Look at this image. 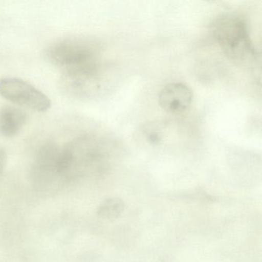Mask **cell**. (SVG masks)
<instances>
[{
  "mask_svg": "<svg viewBox=\"0 0 262 262\" xmlns=\"http://www.w3.org/2000/svg\"><path fill=\"white\" fill-rule=\"evenodd\" d=\"M47 56L62 72L83 70L102 63L99 44L85 38L67 37L56 41L49 47Z\"/></svg>",
  "mask_w": 262,
  "mask_h": 262,
  "instance_id": "obj_1",
  "label": "cell"
},
{
  "mask_svg": "<svg viewBox=\"0 0 262 262\" xmlns=\"http://www.w3.org/2000/svg\"><path fill=\"white\" fill-rule=\"evenodd\" d=\"M125 209V204L119 198H108L101 202L98 207L97 214L104 219H118L122 215Z\"/></svg>",
  "mask_w": 262,
  "mask_h": 262,
  "instance_id": "obj_8",
  "label": "cell"
},
{
  "mask_svg": "<svg viewBox=\"0 0 262 262\" xmlns=\"http://www.w3.org/2000/svg\"><path fill=\"white\" fill-rule=\"evenodd\" d=\"M106 76L104 63L85 70L62 72L60 86L69 97L88 101L102 95L105 89Z\"/></svg>",
  "mask_w": 262,
  "mask_h": 262,
  "instance_id": "obj_3",
  "label": "cell"
},
{
  "mask_svg": "<svg viewBox=\"0 0 262 262\" xmlns=\"http://www.w3.org/2000/svg\"><path fill=\"white\" fill-rule=\"evenodd\" d=\"M0 96L13 103L39 113H45L51 107L48 96L27 81L17 78L0 79Z\"/></svg>",
  "mask_w": 262,
  "mask_h": 262,
  "instance_id": "obj_4",
  "label": "cell"
},
{
  "mask_svg": "<svg viewBox=\"0 0 262 262\" xmlns=\"http://www.w3.org/2000/svg\"><path fill=\"white\" fill-rule=\"evenodd\" d=\"M144 133H145L147 141L151 145H159L163 139L162 132L156 125H147L144 130Z\"/></svg>",
  "mask_w": 262,
  "mask_h": 262,
  "instance_id": "obj_9",
  "label": "cell"
},
{
  "mask_svg": "<svg viewBox=\"0 0 262 262\" xmlns=\"http://www.w3.org/2000/svg\"><path fill=\"white\" fill-rule=\"evenodd\" d=\"M61 147L55 142H47L36 153L33 170L38 177L58 176V162Z\"/></svg>",
  "mask_w": 262,
  "mask_h": 262,
  "instance_id": "obj_6",
  "label": "cell"
},
{
  "mask_svg": "<svg viewBox=\"0 0 262 262\" xmlns=\"http://www.w3.org/2000/svg\"><path fill=\"white\" fill-rule=\"evenodd\" d=\"M7 152L4 148L0 146V176L4 172L6 164H7Z\"/></svg>",
  "mask_w": 262,
  "mask_h": 262,
  "instance_id": "obj_10",
  "label": "cell"
},
{
  "mask_svg": "<svg viewBox=\"0 0 262 262\" xmlns=\"http://www.w3.org/2000/svg\"><path fill=\"white\" fill-rule=\"evenodd\" d=\"M193 92L182 82H171L161 90L159 102L164 111L171 114L183 113L191 105Z\"/></svg>",
  "mask_w": 262,
  "mask_h": 262,
  "instance_id": "obj_5",
  "label": "cell"
},
{
  "mask_svg": "<svg viewBox=\"0 0 262 262\" xmlns=\"http://www.w3.org/2000/svg\"><path fill=\"white\" fill-rule=\"evenodd\" d=\"M27 122V115L16 107L7 106L0 108V136L13 138L17 136Z\"/></svg>",
  "mask_w": 262,
  "mask_h": 262,
  "instance_id": "obj_7",
  "label": "cell"
},
{
  "mask_svg": "<svg viewBox=\"0 0 262 262\" xmlns=\"http://www.w3.org/2000/svg\"><path fill=\"white\" fill-rule=\"evenodd\" d=\"M214 35L225 55L234 62H248L255 56L246 20L234 13H226L216 19Z\"/></svg>",
  "mask_w": 262,
  "mask_h": 262,
  "instance_id": "obj_2",
  "label": "cell"
}]
</instances>
